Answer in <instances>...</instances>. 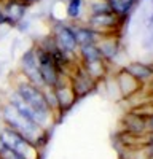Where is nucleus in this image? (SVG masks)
Instances as JSON below:
<instances>
[{
  "instance_id": "f257e3e1",
  "label": "nucleus",
  "mask_w": 153,
  "mask_h": 159,
  "mask_svg": "<svg viewBox=\"0 0 153 159\" xmlns=\"http://www.w3.org/2000/svg\"><path fill=\"white\" fill-rule=\"evenodd\" d=\"M13 91L21 97V100L30 107L34 110V113L37 115L40 124L49 130V127L58 121V111L51 107V103L46 99V94L42 88H38L32 83H29L26 78H22L21 75L13 81Z\"/></svg>"
},
{
  "instance_id": "f03ea898",
  "label": "nucleus",
  "mask_w": 153,
  "mask_h": 159,
  "mask_svg": "<svg viewBox=\"0 0 153 159\" xmlns=\"http://www.w3.org/2000/svg\"><path fill=\"white\" fill-rule=\"evenodd\" d=\"M0 118H2V123L5 127L21 134L22 137L35 143L38 148H42L45 142L48 140V130L42 126L29 121L27 118H24L10 102H5L0 107Z\"/></svg>"
},
{
  "instance_id": "7ed1b4c3",
  "label": "nucleus",
  "mask_w": 153,
  "mask_h": 159,
  "mask_svg": "<svg viewBox=\"0 0 153 159\" xmlns=\"http://www.w3.org/2000/svg\"><path fill=\"white\" fill-rule=\"evenodd\" d=\"M35 49V56H37V62H38V69H40V73H42V78H43V83H45V88H51L53 89L62 78H66L69 75L62 73L58 65L54 64L51 54L43 49L40 45H35L34 46Z\"/></svg>"
},
{
  "instance_id": "20e7f679",
  "label": "nucleus",
  "mask_w": 153,
  "mask_h": 159,
  "mask_svg": "<svg viewBox=\"0 0 153 159\" xmlns=\"http://www.w3.org/2000/svg\"><path fill=\"white\" fill-rule=\"evenodd\" d=\"M2 135L5 139L7 147H10L11 150H15L24 159H40V156H42L40 148H38L35 143H32L30 140L22 137L21 134H18V132H15V130H11V129L3 126Z\"/></svg>"
},
{
  "instance_id": "39448f33",
  "label": "nucleus",
  "mask_w": 153,
  "mask_h": 159,
  "mask_svg": "<svg viewBox=\"0 0 153 159\" xmlns=\"http://www.w3.org/2000/svg\"><path fill=\"white\" fill-rule=\"evenodd\" d=\"M51 37L56 42V45L67 54H76L78 43L75 38V32L72 29V24H67L64 21H56L51 25Z\"/></svg>"
},
{
  "instance_id": "423d86ee",
  "label": "nucleus",
  "mask_w": 153,
  "mask_h": 159,
  "mask_svg": "<svg viewBox=\"0 0 153 159\" xmlns=\"http://www.w3.org/2000/svg\"><path fill=\"white\" fill-rule=\"evenodd\" d=\"M19 75L22 78H26L29 83L38 86V88H45L43 78L40 73V69H38V62H37V56H35V49L34 46L29 48L27 51L21 56V62H19Z\"/></svg>"
},
{
  "instance_id": "0eeeda50",
  "label": "nucleus",
  "mask_w": 153,
  "mask_h": 159,
  "mask_svg": "<svg viewBox=\"0 0 153 159\" xmlns=\"http://www.w3.org/2000/svg\"><path fill=\"white\" fill-rule=\"evenodd\" d=\"M69 83L72 86V91H73L76 99H81V97L88 96L96 86V81L89 76V73L81 67V65L75 67L73 72L69 73Z\"/></svg>"
},
{
  "instance_id": "6e6552de",
  "label": "nucleus",
  "mask_w": 153,
  "mask_h": 159,
  "mask_svg": "<svg viewBox=\"0 0 153 159\" xmlns=\"http://www.w3.org/2000/svg\"><path fill=\"white\" fill-rule=\"evenodd\" d=\"M53 94H54V100H56V111L58 115L61 113H67L73 103L76 102V97L72 91V86L69 83V76L62 78L61 81L53 88Z\"/></svg>"
},
{
  "instance_id": "1a4fd4ad",
  "label": "nucleus",
  "mask_w": 153,
  "mask_h": 159,
  "mask_svg": "<svg viewBox=\"0 0 153 159\" xmlns=\"http://www.w3.org/2000/svg\"><path fill=\"white\" fill-rule=\"evenodd\" d=\"M2 2H3V13H5V24L16 27L24 19L29 7L22 3L21 0H2Z\"/></svg>"
},
{
  "instance_id": "9d476101",
  "label": "nucleus",
  "mask_w": 153,
  "mask_h": 159,
  "mask_svg": "<svg viewBox=\"0 0 153 159\" xmlns=\"http://www.w3.org/2000/svg\"><path fill=\"white\" fill-rule=\"evenodd\" d=\"M120 16L115 15L113 11H105V13H97V15H91L88 19V25L91 27L93 30H96L97 34L100 32H105L113 29L115 25L118 24Z\"/></svg>"
},
{
  "instance_id": "9b49d317",
  "label": "nucleus",
  "mask_w": 153,
  "mask_h": 159,
  "mask_svg": "<svg viewBox=\"0 0 153 159\" xmlns=\"http://www.w3.org/2000/svg\"><path fill=\"white\" fill-rule=\"evenodd\" d=\"M72 29L75 32V38L78 46L81 45H89V43H96L99 40V34L93 30L89 25H81V24H75L72 22Z\"/></svg>"
},
{
  "instance_id": "f8f14e48",
  "label": "nucleus",
  "mask_w": 153,
  "mask_h": 159,
  "mask_svg": "<svg viewBox=\"0 0 153 159\" xmlns=\"http://www.w3.org/2000/svg\"><path fill=\"white\" fill-rule=\"evenodd\" d=\"M76 54H78V59H80V65H86V64H91V62L102 61V54H100V51H99L96 43L78 46Z\"/></svg>"
},
{
  "instance_id": "ddd939ff",
  "label": "nucleus",
  "mask_w": 153,
  "mask_h": 159,
  "mask_svg": "<svg viewBox=\"0 0 153 159\" xmlns=\"http://www.w3.org/2000/svg\"><path fill=\"white\" fill-rule=\"evenodd\" d=\"M124 70L132 78H136L137 81H147V80H150L153 76V69L148 67V65H145V64H140V62L129 64Z\"/></svg>"
},
{
  "instance_id": "4468645a",
  "label": "nucleus",
  "mask_w": 153,
  "mask_h": 159,
  "mask_svg": "<svg viewBox=\"0 0 153 159\" xmlns=\"http://www.w3.org/2000/svg\"><path fill=\"white\" fill-rule=\"evenodd\" d=\"M99 51H100V54H102V59H112L115 57V54H117V51H118V46L115 42H112V40H105V42H102V43H96Z\"/></svg>"
},
{
  "instance_id": "2eb2a0df",
  "label": "nucleus",
  "mask_w": 153,
  "mask_h": 159,
  "mask_svg": "<svg viewBox=\"0 0 153 159\" xmlns=\"http://www.w3.org/2000/svg\"><path fill=\"white\" fill-rule=\"evenodd\" d=\"M81 10H83V0H67L66 13H67V18L72 19V22L81 16Z\"/></svg>"
},
{
  "instance_id": "dca6fc26",
  "label": "nucleus",
  "mask_w": 153,
  "mask_h": 159,
  "mask_svg": "<svg viewBox=\"0 0 153 159\" xmlns=\"http://www.w3.org/2000/svg\"><path fill=\"white\" fill-rule=\"evenodd\" d=\"M126 124H128V127H129L131 132L139 134V132H142L147 127V119H144L142 116H139V115H129Z\"/></svg>"
},
{
  "instance_id": "f3484780",
  "label": "nucleus",
  "mask_w": 153,
  "mask_h": 159,
  "mask_svg": "<svg viewBox=\"0 0 153 159\" xmlns=\"http://www.w3.org/2000/svg\"><path fill=\"white\" fill-rule=\"evenodd\" d=\"M89 10H91V15H97V13L112 11L107 0H91V2H89Z\"/></svg>"
},
{
  "instance_id": "a211bd4d",
  "label": "nucleus",
  "mask_w": 153,
  "mask_h": 159,
  "mask_svg": "<svg viewBox=\"0 0 153 159\" xmlns=\"http://www.w3.org/2000/svg\"><path fill=\"white\" fill-rule=\"evenodd\" d=\"M0 159H24L22 156H19L15 150H11L10 147H7L3 150H0Z\"/></svg>"
},
{
  "instance_id": "6ab92c4d",
  "label": "nucleus",
  "mask_w": 153,
  "mask_h": 159,
  "mask_svg": "<svg viewBox=\"0 0 153 159\" xmlns=\"http://www.w3.org/2000/svg\"><path fill=\"white\" fill-rule=\"evenodd\" d=\"M5 24V13H3V2L0 0V25Z\"/></svg>"
},
{
  "instance_id": "aec40b11",
  "label": "nucleus",
  "mask_w": 153,
  "mask_h": 159,
  "mask_svg": "<svg viewBox=\"0 0 153 159\" xmlns=\"http://www.w3.org/2000/svg\"><path fill=\"white\" fill-rule=\"evenodd\" d=\"M22 3H26L27 7H32V5H35V3H38L40 2V0H21Z\"/></svg>"
},
{
  "instance_id": "412c9836",
  "label": "nucleus",
  "mask_w": 153,
  "mask_h": 159,
  "mask_svg": "<svg viewBox=\"0 0 153 159\" xmlns=\"http://www.w3.org/2000/svg\"><path fill=\"white\" fill-rule=\"evenodd\" d=\"M147 127H148L150 130H153V115L147 119Z\"/></svg>"
},
{
  "instance_id": "4be33fe9",
  "label": "nucleus",
  "mask_w": 153,
  "mask_h": 159,
  "mask_svg": "<svg viewBox=\"0 0 153 159\" xmlns=\"http://www.w3.org/2000/svg\"><path fill=\"white\" fill-rule=\"evenodd\" d=\"M5 139H3V135H2V132H0V150H3L5 148Z\"/></svg>"
}]
</instances>
